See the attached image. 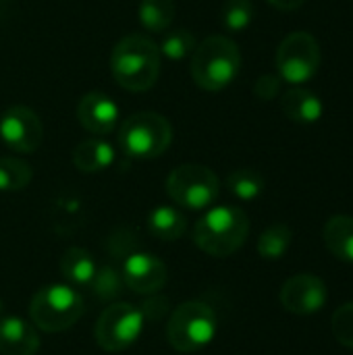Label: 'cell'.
I'll return each instance as SVG.
<instances>
[{
	"mask_svg": "<svg viewBox=\"0 0 353 355\" xmlns=\"http://www.w3.org/2000/svg\"><path fill=\"white\" fill-rule=\"evenodd\" d=\"M293 241V231L285 223H275L262 231L258 239V254L264 260H281Z\"/></svg>",
	"mask_w": 353,
	"mask_h": 355,
	"instance_id": "obj_20",
	"label": "cell"
},
{
	"mask_svg": "<svg viewBox=\"0 0 353 355\" xmlns=\"http://www.w3.org/2000/svg\"><path fill=\"white\" fill-rule=\"evenodd\" d=\"M160 56V48L148 35L129 33L112 50V77L127 92H146L158 81Z\"/></svg>",
	"mask_w": 353,
	"mask_h": 355,
	"instance_id": "obj_1",
	"label": "cell"
},
{
	"mask_svg": "<svg viewBox=\"0 0 353 355\" xmlns=\"http://www.w3.org/2000/svg\"><path fill=\"white\" fill-rule=\"evenodd\" d=\"M77 119L83 129L96 135L110 133L119 123V106L102 92H89L79 100Z\"/></svg>",
	"mask_w": 353,
	"mask_h": 355,
	"instance_id": "obj_13",
	"label": "cell"
},
{
	"mask_svg": "<svg viewBox=\"0 0 353 355\" xmlns=\"http://www.w3.org/2000/svg\"><path fill=\"white\" fill-rule=\"evenodd\" d=\"M218 331L214 310L204 302H185L177 306L166 324V339L173 349L193 354L208 347Z\"/></svg>",
	"mask_w": 353,
	"mask_h": 355,
	"instance_id": "obj_5",
	"label": "cell"
},
{
	"mask_svg": "<svg viewBox=\"0 0 353 355\" xmlns=\"http://www.w3.org/2000/svg\"><path fill=\"white\" fill-rule=\"evenodd\" d=\"M281 108L287 119L302 123V125L320 121L322 110H325L320 98L306 87H291L289 92H285L281 100Z\"/></svg>",
	"mask_w": 353,
	"mask_h": 355,
	"instance_id": "obj_15",
	"label": "cell"
},
{
	"mask_svg": "<svg viewBox=\"0 0 353 355\" xmlns=\"http://www.w3.org/2000/svg\"><path fill=\"white\" fill-rule=\"evenodd\" d=\"M144 324H146L144 310L131 304L119 302V304L108 306L100 314L96 329H94V337H96V343L104 352L114 354V352H123L131 347L139 339Z\"/></svg>",
	"mask_w": 353,
	"mask_h": 355,
	"instance_id": "obj_8",
	"label": "cell"
},
{
	"mask_svg": "<svg viewBox=\"0 0 353 355\" xmlns=\"http://www.w3.org/2000/svg\"><path fill=\"white\" fill-rule=\"evenodd\" d=\"M73 164L81 173H98L114 162V150L102 139H85L73 150Z\"/></svg>",
	"mask_w": 353,
	"mask_h": 355,
	"instance_id": "obj_18",
	"label": "cell"
},
{
	"mask_svg": "<svg viewBox=\"0 0 353 355\" xmlns=\"http://www.w3.org/2000/svg\"><path fill=\"white\" fill-rule=\"evenodd\" d=\"M83 314V297L71 285H46L29 302V320L44 333H62Z\"/></svg>",
	"mask_w": 353,
	"mask_h": 355,
	"instance_id": "obj_4",
	"label": "cell"
},
{
	"mask_svg": "<svg viewBox=\"0 0 353 355\" xmlns=\"http://www.w3.org/2000/svg\"><path fill=\"white\" fill-rule=\"evenodd\" d=\"M10 2L12 0H0V21L6 17V12H8V6H10Z\"/></svg>",
	"mask_w": 353,
	"mask_h": 355,
	"instance_id": "obj_30",
	"label": "cell"
},
{
	"mask_svg": "<svg viewBox=\"0 0 353 355\" xmlns=\"http://www.w3.org/2000/svg\"><path fill=\"white\" fill-rule=\"evenodd\" d=\"M2 308H4V304H2V300H0V314H2Z\"/></svg>",
	"mask_w": 353,
	"mask_h": 355,
	"instance_id": "obj_31",
	"label": "cell"
},
{
	"mask_svg": "<svg viewBox=\"0 0 353 355\" xmlns=\"http://www.w3.org/2000/svg\"><path fill=\"white\" fill-rule=\"evenodd\" d=\"M187 229V218L179 208L156 206L148 214V231L158 241H177Z\"/></svg>",
	"mask_w": 353,
	"mask_h": 355,
	"instance_id": "obj_17",
	"label": "cell"
},
{
	"mask_svg": "<svg viewBox=\"0 0 353 355\" xmlns=\"http://www.w3.org/2000/svg\"><path fill=\"white\" fill-rule=\"evenodd\" d=\"M123 285L137 295H154L158 293L169 279V270L164 262L148 252H135L123 262Z\"/></svg>",
	"mask_w": 353,
	"mask_h": 355,
	"instance_id": "obj_12",
	"label": "cell"
},
{
	"mask_svg": "<svg viewBox=\"0 0 353 355\" xmlns=\"http://www.w3.org/2000/svg\"><path fill=\"white\" fill-rule=\"evenodd\" d=\"M241 67L237 44L227 35H210L191 54V77L206 92H221L233 83Z\"/></svg>",
	"mask_w": 353,
	"mask_h": 355,
	"instance_id": "obj_3",
	"label": "cell"
},
{
	"mask_svg": "<svg viewBox=\"0 0 353 355\" xmlns=\"http://www.w3.org/2000/svg\"><path fill=\"white\" fill-rule=\"evenodd\" d=\"M270 6L279 8V10H295L300 8L306 0H266Z\"/></svg>",
	"mask_w": 353,
	"mask_h": 355,
	"instance_id": "obj_29",
	"label": "cell"
},
{
	"mask_svg": "<svg viewBox=\"0 0 353 355\" xmlns=\"http://www.w3.org/2000/svg\"><path fill=\"white\" fill-rule=\"evenodd\" d=\"M281 92V77L277 75H262L256 79L254 83V94L256 98L268 102V100H275Z\"/></svg>",
	"mask_w": 353,
	"mask_h": 355,
	"instance_id": "obj_28",
	"label": "cell"
},
{
	"mask_svg": "<svg viewBox=\"0 0 353 355\" xmlns=\"http://www.w3.org/2000/svg\"><path fill=\"white\" fill-rule=\"evenodd\" d=\"M283 308L298 316H310L320 312L329 302L327 283L310 272H302L291 277L279 293Z\"/></svg>",
	"mask_w": 353,
	"mask_h": 355,
	"instance_id": "obj_11",
	"label": "cell"
},
{
	"mask_svg": "<svg viewBox=\"0 0 353 355\" xmlns=\"http://www.w3.org/2000/svg\"><path fill=\"white\" fill-rule=\"evenodd\" d=\"M175 19L173 0H141L139 2V21L148 31L160 33Z\"/></svg>",
	"mask_w": 353,
	"mask_h": 355,
	"instance_id": "obj_21",
	"label": "cell"
},
{
	"mask_svg": "<svg viewBox=\"0 0 353 355\" xmlns=\"http://www.w3.org/2000/svg\"><path fill=\"white\" fill-rule=\"evenodd\" d=\"M227 185H229V191L243 200V202H252L256 200L258 196H262L264 191V177L254 171V168H237L229 175L227 179Z\"/></svg>",
	"mask_w": 353,
	"mask_h": 355,
	"instance_id": "obj_22",
	"label": "cell"
},
{
	"mask_svg": "<svg viewBox=\"0 0 353 355\" xmlns=\"http://www.w3.org/2000/svg\"><path fill=\"white\" fill-rule=\"evenodd\" d=\"M0 137L12 152L31 154L44 137L42 121L27 106H10L0 116Z\"/></svg>",
	"mask_w": 353,
	"mask_h": 355,
	"instance_id": "obj_10",
	"label": "cell"
},
{
	"mask_svg": "<svg viewBox=\"0 0 353 355\" xmlns=\"http://www.w3.org/2000/svg\"><path fill=\"white\" fill-rule=\"evenodd\" d=\"M60 272L73 285H89L98 272L96 260L83 248H69L60 258Z\"/></svg>",
	"mask_w": 353,
	"mask_h": 355,
	"instance_id": "obj_19",
	"label": "cell"
},
{
	"mask_svg": "<svg viewBox=\"0 0 353 355\" xmlns=\"http://www.w3.org/2000/svg\"><path fill=\"white\" fill-rule=\"evenodd\" d=\"M89 287L94 289V293L102 300H112L121 293L123 287V277L117 275V270H112L110 266H102L98 268L94 281L89 283Z\"/></svg>",
	"mask_w": 353,
	"mask_h": 355,
	"instance_id": "obj_27",
	"label": "cell"
},
{
	"mask_svg": "<svg viewBox=\"0 0 353 355\" xmlns=\"http://www.w3.org/2000/svg\"><path fill=\"white\" fill-rule=\"evenodd\" d=\"M221 21L229 31H243L254 21L252 0H227L221 10Z\"/></svg>",
	"mask_w": 353,
	"mask_h": 355,
	"instance_id": "obj_24",
	"label": "cell"
},
{
	"mask_svg": "<svg viewBox=\"0 0 353 355\" xmlns=\"http://www.w3.org/2000/svg\"><path fill=\"white\" fill-rule=\"evenodd\" d=\"M193 50H196V37L187 29H177L166 33L160 44V54H164L171 60H183L185 56L193 54Z\"/></svg>",
	"mask_w": 353,
	"mask_h": 355,
	"instance_id": "obj_25",
	"label": "cell"
},
{
	"mask_svg": "<svg viewBox=\"0 0 353 355\" xmlns=\"http://www.w3.org/2000/svg\"><path fill=\"white\" fill-rule=\"evenodd\" d=\"M320 67V46L308 31L289 33L277 50L279 77L291 85L310 81Z\"/></svg>",
	"mask_w": 353,
	"mask_h": 355,
	"instance_id": "obj_9",
	"label": "cell"
},
{
	"mask_svg": "<svg viewBox=\"0 0 353 355\" xmlns=\"http://www.w3.org/2000/svg\"><path fill=\"white\" fill-rule=\"evenodd\" d=\"M221 183L214 171L204 164H181L166 179L169 198L187 210H204L218 198Z\"/></svg>",
	"mask_w": 353,
	"mask_h": 355,
	"instance_id": "obj_7",
	"label": "cell"
},
{
	"mask_svg": "<svg viewBox=\"0 0 353 355\" xmlns=\"http://www.w3.org/2000/svg\"><path fill=\"white\" fill-rule=\"evenodd\" d=\"M331 329H333V337L343 347L353 349V302L335 310L331 318Z\"/></svg>",
	"mask_w": 353,
	"mask_h": 355,
	"instance_id": "obj_26",
	"label": "cell"
},
{
	"mask_svg": "<svg viewBox=\"0 0 353 355\" xmlns=\"http://www.w3.org/2000/svg\"><path fill=\"white\" fill-rule=\"evenodd\" d=\"M322 239L337 260L353 264V216L337 214L329 218L322 229Z\"/></svg>",
	"mask_w": 353,
	"mask_h": 355,
	"instance_id": "obj_16",
	"label": "cell"
},
{
	"mask_svg": "<svg viewBox=\"0 0 353 355\" xmlns=\"http://www.w3.org/2000/svg\"><path fill=\"white\" fill-rule=\"evenodd\" d=\"M40 349V337L31 322L8 316L0 320V354L35 355Z\"/></svg>",
	"mask_w": 353,
	"mask_h": 355,
	"instance_id": "obj_14",
	"label": "cell"
},
{
	"mask_svg": "<svg viewBox=\"0 0 353 355\" xmlns=\"http://www.w3.org/2000/svg\"><path fill=\"white\" fill-rule=\"evenodd\" d=\"M250 235V218L241 208L216 206L193 227V243L208 256L227 258L235 254Z\"/></svg>",
	"mask_w": 353,
	"mask_h": 355,
	"instance_id": "obj_2",
	"label": "cell"
},
{
	"mask_svg": "<svg viewBox=\"0 0 353 355\" xmlns=\"http://www.w3.org/2000/svg\"><path fill=\"white\" fill-rule=\"evenodd\" d=\"M33 177L31 166L21 158H0V191H19L29 185Z\"/></svg>",
	"mask_w": 353,
	"mask_h": 355,
	"instance_id": "obj_23",
	"label": "cell"
},
{
	"mask_svg": "<svg viewBox=\"0 0 353 355\" xmlns=\"http://www.w3.org/2000/svg\"><path fill=\"white\" fill-rule=\"evenodd\" d=\"M173 141L171 123L158 112H135L119 129V148L135 160L162 156Z\"/></svg>",
	"mask_w": 353,
	"mask_h": 355,
	"instance_id": "obj_6",
	"label": "cell"
}]
</instances>
